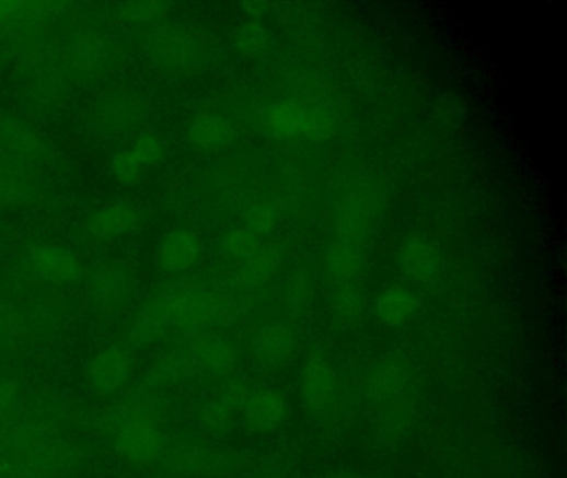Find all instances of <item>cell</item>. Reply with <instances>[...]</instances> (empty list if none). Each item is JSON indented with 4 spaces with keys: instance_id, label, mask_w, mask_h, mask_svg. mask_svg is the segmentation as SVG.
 Instances as JSON below:
<instances>
[{
    "instance_id": "obj_1",
    "label": "cell",
    "mask_w": 567,
    "mask_h": 478,
    "mask_svg": "<svg viewBox=\"0 0 567 478\" xmlns=\"http://www.w3.org/2000/svg\"><path fill=\"white\" fill-rule=\"evenodd\" d=\"M259 127L280 140L322 141L333 133L336 117L326 107L300 101H281L259 112Z\"/></svg>"
},
{
    "instance_id": "obj_2",
    "label": "cell",
    "mask_w": 567,
    "mask_h": 478,
    "mask_svg": "<svg viewBox=\"0 0 567 478\" xmlns=\"http://www.w3.org/2000/svg\"><path fill=\"white\" fill-rule=\"evenodd\" d=\"M147 112L149 105L142 93L130 86H115L95 102L91 124L104 137H127L142 127Z\"/></svg>"
},
{
    "instance_id": "obj_3",
    "label": "cell",
    "mask_w": 567,
    "mask_h": 478,
    "mask_svg": "<svg viewBox=\"0 0 567 478\" xmlns=\"http://www.w3.org/2000/svg\"><path fill=\"white\" fill-rule=\"evenodd\" d=\"M381 210L380 191L373 183L357 182L346 189L336 211L335 237L339 242L367 245Z\"/></svg>"
},
{
    "instance_id": "obj_4",
    "label": "cell",
    "mask_w": 567,
    "mask_h": 478,
    "mask_svg": "<svg viewBox=\"0 0 567 478\" xmlns=\"http://www.w3.org/2000/svg\"><path fill=\"white\" fill-rule=\"evenodd\" d=\"M146 56L162 72L188 73L204 62V47L187 28L162 25L146 38Z\"/></svg>"
},
{
    "instance_id": "obj_5",
    "label": "cell",
    "mask_w": 567,
    "mask_h": 478,
    "mask_svg": "<svg viewBox=\"0 0 567 478\" xmlns=\"http://www.w3.org/2000/svg\"><path fill=\"white\" fill-rule=\"evenodd\" d=\"M117 59L114 38L101 28L77 32L63 50V66L72 79L99 80L108 73Z\"/></svg>"
},
{
    "instance_id": "obj_6",
    "label": "cell",
    "mask_w": 567,
    "mask_h": 478,
    "mask_svg": "<svg viewBox=\"0 0 567 478\" xmlns=\"http://www.w3.org/2000/svg\"><path fill=\"white\" fill-rule=\"evenodd\" d=\"M136 374L132 352L124 346H108L95 352L85 369L86 387L99 397L124 393Z\"/></svg>"
},
{
    "instance_id": "obj_7",
    "label": "cell",
    "mask_w": 567,
    "mask_h": 478,
    "mask_svg": "<svg viewBox=\"0 0 567 478\" xmlns=\"http://www.w3.org/2000/svg\"><path fill=\"white\" fill-rule=\"evenodd\" d=\"M115 452L128 464L149 465L165 452L162 430L147 420H127L112 435Z\"/></svg>"
},
{
    "instance_id": "obj_8",
    "label": "cell",
    "mask_w": 567,
    "mask_h": 478,
    "mask_svg": "<svg viewBox=\"0 0 567 478\" xmlns=\"http://www.w3.org/2000/svg\"><path fill=\"white\" fill-rule=\"evenodd\" d=\"M300 390L304 409L312 416L328 412L336 399V374L325 355H310L301 372Z\"/></svg>"
},
{
    "instance_id": "obj_9",
    "label": "cell",
    "mask_w": 567,
    "mask_h": 478,
    "mask_svg": "<svg viewBox=\"0 0 567 478\" xmlns=\"http://www.w3.org/2000/svg\"><path fill=\"white\" fill-rule=\"evenodd\" d=\"M412 389V372L403 359L384 355L367 377V397L373 406L384 407L395 403Z\"/></svg>"
},
{
    "instance_id": "obj_10",
    "label": "cell",
    "mask_w": 567,
    "mask_h": 478,
    "mask_svg": "<svg viewBox=\"0 0 567 478\" xmlns=\"http://www.w3.org/2000/svg\"><path fill=\"white\" fill-rule=\"evenodd\" d=\"M398 265L403 275L416 282H431L443 269L440 246L425 234H413L400 246Z\"/></svg>"
},
{
    "instance_id": "obj_11",
    "label": "cell",
    "mask_w": 567,
    "mask_h": 478,
    "mask_svg": "<svg viewBox=\"0 0 567 478\" xmlns=\"http://www.w3.org/2000/svg\"><path fill=\"white\" fill-rule=\"evenodd\" d=\"M47 153L46 143L24 121L0 118V155L8 156L14 166L40 162Z\"/></svg>"
},
{
    "instance_id": "obj_12",
    "label": "cell",
    "mask_w": 567,
    "mask_h": 478,
    "mask_svg": "<svg viewBox=\"0 0 567 478\" xmlns=\"http://www.w3.org/2000/svg\"><path fill=\"white\" fill-rule=\"evenodd\" d=\"M67 95H69V85L59 70L46 66L25 73L22 97L32 110L42 112V114L54 112L66 102Z\"/></svg>"
},
{
    "instance_id": "obj_13",
    "label": "cell",
    "mask_w": 567,
    "mask_h": 478,
    "mask_svg": "<svg viewBox=\"0 0 567 478\" xmlns=\"http://www.w3.org/2000/svg\"><path fill=\"white\" fill-rule=\"evenodd\" d=\"M27 265L32 275L49 284H70L79 279L82 272L79 259L54 245H38L27 255Z\"/></svg>"
},
{
    "instance_id": "obj_14",
    "label": "cell",
    "mask_w": 567,
    "mask_h": 478,
    "mask_svg": "<svg viewBox=\"0 0 567 478\" xmlns=\"http://www.w3.org/2000/svg\"><path fill=\"white\" fill-rule=\"evenodd\" d=\"M142 214L130 205H111L95 211L85 223L89 236L97 242H114L139 228Z\"/></svg>"
},
{
    "instance_id": "obj_15",
    "label": "cell",
    "mask_w": 567,
    "mask_h": 478,
    "mask_svg": "<svg viewBox=\"0 0 567 478\" xmlns=\"http://www.w3.org/2000/svg\"><path fill=\"white\" fill-rule=\"evenodd\" d=\"M201 255V243L197 234L188 230L172 231L157 248V261L166 272H185L197 265Z\"/></svg>"
},
{
    "instance_id": "obj_16",
    "label": "cell",
    "mask_w": 567,
    "mask_h": 478,
    "mask_svg": "<svg viewBox=\"0 0 567 478\" xmlns=\"http://www.w3.org/2000/svg\"><path fill=\"white\" fill-rule=\"evenodd\" d=\"M381 409L383 410L377 420L378 441L386 445L398 444L409 435L419 416L418 404L412 390Z\"/></svg>"
},
{
    "instance_id": "obj_17",
    "label": "cell",
    "mask_w": 567,
    "mask_h": 478,
    "mask_svg": "<svg viewBox=\"0 0 567 478\" xmlns=\"http://www.w3.org/2000/svg\"><path fill=\"white\" fill-rule=\"evenodd\" d=\"M245 423L252 432L267 434L278 429L287 419L288 404L284 394L275 389H262L252 393L245 409Z\"/></svg>"
},
{
    "instance_id": "obj_18",
    "label": "cell",
    "mask_w": 567,
    "mask_h": 478,
    "mask_svg": "<svg viewBox=\"0 0 567 478\" xmlns=\"http://www.w3.org/2000/svg\"><path fill=\"white\" fill-rule=\"evenodd\" d=\"M252 349L264 364L281 365L290 361L294 351V336L290 327L280 323H267L256 327Z\"/></svg>"
},
{
    "instance_id": "obj_19",
    "label": "cell",
    "mask_w": 567,
    "mask_h": 478,
    "mask_svg": "<svg viewBox=\"0 0 567 478\" xmlns=\"http://www.w3.org/2000/svg\"><path fill=\"white\" fill-rule=\"evenodd\" d=\"M195 374H197V368H195L187 349L165 352L150 365L143 387L159 393L166 387L181 386L188 378L194 377Z\"/></svg>"
},
{
    "instance_id": "obj_20",
    "label": "cell",
    "mask_w": 567,
    "mask_h": 478,
    "mask_svg": "<svg viewBox=\"0 0 567 478\" xmlns=\"http://www.w3.org/2000/svg\"><path fill=\"white\" fill-rule=\"evenodd\" d=\"M197 372L225 375L239 364V351L232 342L220 338H205L187 348Z\"/></svg>"
},
{
    "instance_id": "obj_21",
    "label": "cell",
    "mask_w": 567,
    "mask_h": 478,
    "mask_svg": "<svg viewBox=\"0 0 567 478\" xmlns=\"http://www.w3.org/2000/svg\"><path fill=\"white\" fill-rule=\"evenodd\" d=\"M134 279L127 269L102 266L89 279V293L102 306H117L132 296Z\"/></svg>"
},
{
    "instance_id": "obj_22",
    "label": "cell",
    "mask_w": 567,
    "mask_h": 478,
    "mask_svg": "<svg viewBox=\"0 0 567 478\" xmlns=\"http://www.w3.org/2000/svg\"><path fill=\"white\" fill-rule=\"evenodd\" d=\"M233 127L229 118L213 112L197 115L188 125V140L200 150H218L229 145Z\"/></svg>"
},
{
    "instance_id": "obj_23",
    "label": "cell",
    "mask_w": 567,
    "mask_h": 478,
    "mask_svg": "<svg viewBox=\"0 0 567 478\" xmlns=\"http://www.w3.org/2000/svg\"><path fill=\"white\" fill-rule=\"evenodd\" d=\"M281 261H284V256L277 246L258 245L248 258L240 263L236 279L246 288L265 284L277 275Z\"/></svg>"
},
{
    "instance_id": "obj_24",
    "label": "cell",
    "mask_w": 567,
    "mask_h": 478,
    "mask_svg": "<svg viewBox=\"0 0 567 478\" xmlns=\"http://www.w3.org/2000/svg\"><path fill=\"white\" fill-rule=\"evenodd\" d=\"M416 311H418V298L403 285L383 291L374 304L378 320L387 327H398L408 323Z\"/></svg>"
},
{
    "instance_id": "obj_25",
    "label": "cell",
    "mask_w": 567,
    "mask_h": 478,
    "mask_svg": "<svg viewBox=\"0 0 567 478\" xmlns=\"http://www.w3.org/2000/svg\"><path fill=\"white\" fill-rule=\"evenodd\" d=\"M326 271L338 282H354L364 268V246L333 240L326 253Z\"/></svg>"
},
{
    "instance_id": "obj_26",
    "label": "cell",
    "mask_w": 567,
    "mask_h": 478,
    "mask_svg": "<svg viewBox=\"0 0 567 478\" xmlns=\"http://www.w3.org/2000/svg\"><path fill=\"white\" fill-rule=\"evenodd\" d=\"M170 333L165 320L159 316L150 304L139 311L127 329V339L134 348H149L163 341Z\"/></svg>"
},
{
    "instance_id": "obj_27",
    "label": "cell",
    "mask_w": 567,
    "mask_h": 478,
    "mask_svg": "<svg viewBox=\"0 0 567 478\" xmlns=\"http://www.w3.org/2000/svg\"><path fill=\"white\" fill-rule=\"evenodd\" d=\"M35 195V183L19 166L0 168V207H21Z\"/></svg>"
},
{
    "instance_id": "obj_28",
    "label": "cell",
    "mask_w": 567,
    "mask_h": 478,
    "mask_svg": "<svg viewBox=\"0 0 567 478\" xmlns=\"http://www.w3.org/2000/svg\"><path fill=\"white\" fill-rule=\"evenodd\" d=\"M364 311V294L355 282H339L332 296V313L336 320L351 324L360 319Z\"/></svg>"
},
{
    "instance_id": "obj_29",
    "label": "cell",
    "mask_w": 567,
    "mask_h": 478,
    "mask_svg": "<svg viewBox=\"0 0 567 478\" xmlns=\"http://www.w3.org/2000/svg\"><path fill=\"white\" fill-rule=\"evenodd\" d=\"M233 45L243 56H262L270 47V32L258 19H248L233 32Z\"/></svg>"
},
{
    "instance_id": "obj_30",
    "label": "cell",
    "mask_w": 567,
    "mask_h": 478,
    "mask_svg": "<svg viewBox=\"0 0 567 478\" xmlns=\"http://www.w3.org/2000/svg\"><path fill=\"white\" fill-rule=\"evenodd\" d=\"M256 246H258L256 236H253L246 228H233L220 240V253L223 258L239 265L255 252Z\"/></svg>"
},
{
    "instance_id": "obj_31",
    "label": "cell",
    "mask_w": 567,
    "mask_h": 478,
    "mask_svg": "<svg viewBox=\"0 0 567 478\" xmlns=\"http://www.w3.org/2000/svg\"><path fill=\"white\" fill-rule=\"evenodd\" d=\"M117 11L118 18L127 24H153L166 18L169 5L153 0H143V2H125L118 5Z\"/></svg>"
},
{
    "instance_id": "obj_32",
    "label": "cell",
    "mask_w": 567,
    "mask_h": 478,
    "mask_svg": "<svg viewBox=\"0 0 567 478\" xmlns=\"http://www.w3.org/2000/svg\"><path fill=\"white\" fill-rule=\"evenodd\" d=\"M278 213L274 203L270 201L259 200L250 205L245 211V226L253 236H265L270 234L277 228Z\"/></svg>"
},
{
    "instance_id": "obj_33",
    "label": "cell",
    "mask_w": 567,
    "mask_h": 478,
    "mask_svg": "<svg viewBox=\"0 0 567 478\" xmlns=\"http://www.w3.org/2000/svg\"><path fill=\"white\" fill-rule=\"evenodd\" d=\"M198 419L204 429L211 434H225L232 427L233 412L220 400H208L201 406Z\"/></svg>"
},
{
    "instance_id": "obj_34",
    "label": "cell",
    "mask_w": 567,
    "mask_h": 478,
    "mask_svg": "<svg viewBox=\"0 0 567 478\" xmlns=\"http://www.w3.org/2000/svg\"><path fill=\"white\" fill-rule=\"evenodd\" d=\"M284 306L291 313H301L312 301V284L304 275L291 276L284 288Z\"/></svg>"
},
{
    "instance_id": "obj_35",
    "label": "cell",
    "mask_w": 567,
    "mask_h": 478,
    "mask_svg": "<svg viewBox=\"0 0 567 478\" xmlns=\"http://www.w3.org/2000/svg\"><path fill=\"white\" fill-rule=\"evenodd\" d=\"M24 333L25 323L22 314L14 307L0 303V349L19 342Z\"/></svg>"
},
{
    "instance_id": "obj_36",
    "label": "cell",
    "mask_w": 567,
    "mask_h": 478,
    "mask_svg": "<svg viewBox=\"0 0 567 478\" xmlns=\"http://www.w3.org/2000/svg\"><path fill=\"white\" fill-rule=\"evenodd\" d=\"M143 166L134 155L132 150L115 153L111 159V173L121 185H132L142 176Z\"/></svg>"
},
{
    "instance_id": "obj_37",
    "label": "cell",
    "mask_w": 567,
    "mask_h": 478,
    "mask_svg": "<svg viewBox=\"0 0 567 478\" xmlns=\"http://www.w3.org/2000/svg\"><path fill=\"white\" fill-rule=\"evenodd\" d=\"M134 155L139 160L143 168L159 165L163 159V143L159 137L152 133H143L134 141Z\"/></svg>"
},
{
    "instance_id": "obj_38",
    "label": "cell",
    "mask_w": 567,
    "mask_h": 478,
    "mask_svg": "<svg viewBox=\"0 0 567 478\" xmlns=\"http://www.w3.org/2000/svg\"><path fill=\"white\" fill-rule=\"evenodd\" d=\"M205 464H207V451L195 447V445H181V447L170 451V465L175 470H200Z\"/></svg>"
},
{
    "instance_id": "obj_39",
    "label": "cell",
    "mask_w": 567,
    "mask_h": 478,
    "mask_svg": "<svg viewBox=\"0 0 567 478\" xmlns=\"http://www.w3.org/2000/svg\"><path fill=\"white\" fill-rule=\"evenodd\" d=\"M250 393L248 387L243 382L232 381L225 384L222 393H220V403L225 404L230 410H243L245 409L246 403H248Z\"/></svg>"
},
{
    "instance_id": "obj_40",
    "label": "cell",
    "mask_w": 567,
    "mask_h": 478,
    "mask_svg": "<svg viewBox=\"0 0 567 478\" xmlns=\"http://www.w3.org/2000/svg\"><path fill=\"white\" fill-rule=\"evenodd\" d=\"M444 110V118H448V120H456V124H460L461 118H463V115H461V105L460 102H451L448 101L447 107L443 108Z\"/></svg>"
},
{
    "instance_id": "obj_41",
    "label": "cell",
    "mask_w": 567,
    "mask_h": 478,
    "mask_svg": "<svg viewBox=\"0 0 567 478\" xmlns=\"http://www.w3.org/2000/svg\"><path fill=\"white\" fill-rule=\"evenodd\" d=\"M313 478H370L367 475L355 474V471H328V474L319 475Z\"/></svg>"
},
{
    "instance_id": "obj_42",
    "label": "cell",
    "mask_w": 567,
    "mask_h": 478,
    "mask_svg": "<svg viewBox=\"0 0 567 478\" xmlns=\"http://www.w3.org/2000/svg\"><path fill=\"white\" fill-rule=\"evenodd\" d=\"M4 59H5L4 47H2V45H0V69H2V62H4Z\"/></svg>"
}]
</instances>
